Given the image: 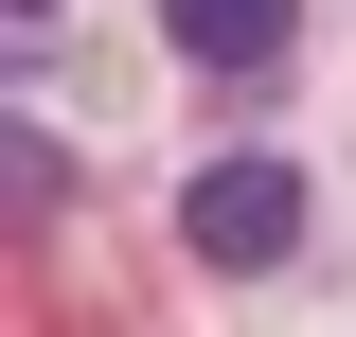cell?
<instances>
[{
	"instance_id": "cell-1",
	"label": "cell",
	"mask_w": 356,
	"mask_h": 337,
	"mask_svg": "<svg viewBox=\"0 0 356 337\" xmlns=\"http://www.w3.org/2000/svg\"><path fill=\"white\" fill-rule=\"evenodd\" d=\"M178 249H196V266H285V249H303V178H285V160H196Z\"/></svg>"
},
{
	"instance_id": "cell-2",
	"label": "cell",
	"mask_w": 356,
	"mask_h": 337,
	"mask_svg": "<svg viewBox=\"0 0 356 337\" xmlns=\"http://www.w3.org/2000/svg\"><path fill=\"white\" fill-rule=\"evenodd\" d=\"M161 36L196 53V71H285V36H303V0H161Z\"/></svg>"
},
{
	"instance_id": "cell-3",
	"label": "cell",
	"mask_w": 356,
	"mask_h": 337,
	"mask_svg": "<svg viewBox=\"0 0 356 337\" xmlns=\"http://www.w3.org/2000/svg\"><path fill=\"white\" fill-rule=\"evenodd\" d=\"M18 18H36V0H18Z\"/></svg>"
}]
</instances>
